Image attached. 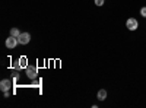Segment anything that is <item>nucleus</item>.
Instances as JSON below:
<instances>
[{
    "label": "nucleus",
    "instance_id": "nucleus-1",
    "mask_svg": "<svg viewBox=\"0 0 146 108\" xmlns=\"http://www.w3.org/2000/svg\"><path fill=\"white\" fill-rule=\"evenodd\" d=\"M126 28H127L129 31H136V29L139 28L137 19H136V18H129V19L126 21Z\"/></svg>",
    "mask_w": 146,
    "mask_h": 108
},
{
    "label": "nucleus",
    "instance_id": "nucleus-2",
    "mask_svg": "<svg viewBox=\"0 0 146 108\" xmlns=\"http://www.w3.org/2000/svg\"><path fill=\"white\" fill-rule=\"evenodd\" d=\"M27 76L29 78V79H36V76H38V69H36V66H28L27 69Z\"/></svg>",
    "mask_w": 146,
    "mask_h": 108
},
{
    "label": "nucleus",
    "instance_id": "nucleus-3",
    "mask_svg": "<svg viewBox=\"0 0 146 108\" xmlns=\"http://www.w3.org/2000/svg\"><path fill=\"white\" fill-rule=\"evenodd\" d=\"M18 41H19L21 45H27V44H29V41H31V34H29V32H22L19 37H18Z\"/></svg>",
    "mask_w": 146,
    "mask_h": 108
},
{
    "label": "nucleus",
    "instance_id": "nucleus-4",
    "mask_svg": "<svg viewBox=\"0 0 146 108\" xmlns=\"http://www.w3.org/2000/svg\"><path fill=\"white\" fill-rule=\"evenodd\" d=\"M6 47H7V48H15V47L19 44V41H18V38L16 37H12V35H10V37L6 40Z\"/></svg>",
    "mask_w": 146,
    "mask_h": 108
},
{
    "label": "nucleus",
    "instance_id": "nucleus-5",
    "mask_svg": "<svg viewBox=\"0 0 146 108\" xmlns=\"http://www.w3.org/2000/svg\"><path fill=\"white\" fill-rule=\"evenodd\" d=\"M10 86H12V82H10L9 79H3L2 82H0V89H2L3 92L9 91V89H10Z\"/></svg>",
    "mask_w": 146,
    "mask_h": 108
},
{
    "label": "nucleus",
    "instance_id": "nucleus-6",
    "mask_svg": "<svg viewBox=\"0 0 146 108\" xmlns=\"http://www.w3.org/2000/svg\"><path fill=\"white\" fill-rule=\"evenodd\" d=\"M18 64H19V69H27L29 64H28V58L25 57V56H22V57H19V60H18Z\"/></svg>",
    "mask_w": 146,
    "mask_h": 108
},
{
    "label": "nucleus",
    "instance_id": "nucleus-7",
    "mask_svg": "<svg viewBox=\"0 0 146 108\" xmlns=\"http://www.w3.org/2000/svg\"><path fill=\"white\" fill-rule=\"evenodd\" d=\"M96 98H98L100 101L107 99V91H105V89H100V91H98V95H96Z\"/></svg>",
    "mask_w": 146,
    "mask_h": 108
},
{
    "label": "nucleus",
    "instance_id": "nucleus-8",
    "mask_svg": "<svg viewBox=\"0 0 146 108\" xmlns=\"http://www.w3.org/2000/svg\"><path fill=\"white\" fill-rule=\"evenodd\" d=\"M21 34H22V32H21L18 28H12V29H10V35H12V37H16V38H18Z\"/></svg>",
    "mask_w": 146,
    "mask_h": 108
},
{
    "label": "nucleus",
    "instance_id": "nucleus-9",
    "mask_svg": "<svg viewBox=\"0 0 146 108\" xmlns=\"http://www.w3.org/2000/svg\"><path fill=\"white\" fill-rule=\"evenodd\" d=\"M94 2H95V5H96V6H100V7H101V6L104 5L105 0H94Z\"/></svg>",
    "mask_w": 146,
    "mask_h": 108
},
{
    "label": "nucleus",
    "instance_id": "nucleus-10",
    "mask_svg": "<svg viewBox=\"0 0 146 108\" xmlns=\"http://www.w3.org/2000/svg\"><path fill=\"white\" fill-rule=\"evenodd\" d=\"M140 15H142L143 18H146V6H143V7L140 9Z\"/></svg>",
    "mask_w": 146,
    "mask_h": 108
},
{
    "label": "nucleus",
    "instance_id": "nucleus-11",
    "mask_svg": "<svg viewBox=\"0 0 146 108\" xmlns=\"http://www.w3.org/2000/svg\"><path fill=\"white\" fill-rule=\"evenodd\" d=\"M32 85H35V86H36V85H40V80H35V79H34V82H32Z\"/></svg>",
    "mask_w": 146,
    "mask_h": 108
}]
</instances>
